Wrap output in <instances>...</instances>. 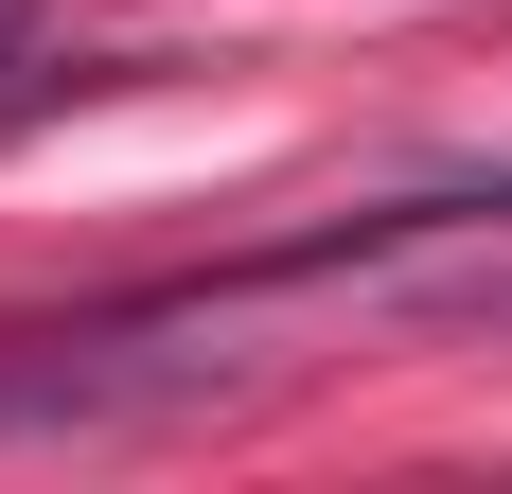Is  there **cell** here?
Masks as SVG:
<instances>
[{
	"instance_id": "1",
	"label": "cell",
	"mask_w": 512,
	"mask_h": 494,
	"mask_svg": "<svg viewBox=\"0 0 512 494\" xmlns=\"http://www.w3.org/2000/svg\"><path fill=\"white\" fill-rule=\"evenodd\" d=\"M195 371H106V336H18L0 353V442H71V424H124V406H177Z\"/></svg>"
},
{
	"instance_id": "2",
	"label": "cell",
	"mask_w": 512,
	"mask_h": 494,
	"mask_svg": "<svg viewBox=\"0 0 512 494\" xmlns=\"http://www.w3.org/2000/svg\"><path fill=\"white\" fill-rule=\"evenodd\" d=\"M477 318H512V283H477Z\"/></svg>"
}]
</instances>
